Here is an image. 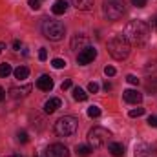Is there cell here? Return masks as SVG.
<instances>
[{"instance_id":"36","label":"cell","mask_w":157,"mask_h":157,"mask_svg":"<svg viewBox=\"0 0 157 157\" xmlns=\"http://www.w3.org/2000/svg\"><path fill=\"white\" fill-rule=\"evenodd\" d=\"M112 88H113V86H112V84H110V82H104V90H106V91H110V90H112Z\"/></svg>"},{"instance_id":"22","label":"cell","mask_w":157,"mask_h":157,"mask_svg":"<svg viewBox=\"0 0 157 157\" xmlns=\"http://www.w3.org/2000/svg\"><path fill=\"white\" fill-rule=\"evenodd\" d=\"M51 66H53L55 70H62V68H66V60H64V59H53V60H51Z\"/></svg>"},{"instance_id":"34","label":"cell","mask_w":157,"mask_h":157,"mask_svg":"<svg viewBox=\"0 0 157 157\" xmlns=\"http://www.w3.org/2000/svg\"><path fill=\"white\" fill-rule=\"evenodd\" d=\"M20 46H22V44H20V42H18V40H15V42H13V48H15V49H17V51H18V49H20Z\"/></svg>"},{"instance_id":"20","label":"cell","mask_w":157,"mask_h":157,"mask_svg":"<svg viewBox=\"0 0 157 157\" xmlns=\"http://www.w3.org/2000/svg\"><path fill=\"white\" fill-rule=\"evenodd\" d=\"M73 99H75L77 102H84V101L88 99V93H86L84 90H80V88H75V90H73Z\"/></svg>"},{"instance_id":"17","label":"cell","mask_w":157,"mask_h":157,"mask_svg":"<svg viewBox=\"0 0 157 157\" xmlns=\"http://www.w3.org/2000/svg\"><path fill=\"white\" fill-rule=\"evenodd\" d=\"M108 152H112V155L122 157L124 155V146L121 143H108Z\"/></svg>"},{"instance_id":"13","label":"cell","mask_w":157,"mask_h":157,"mask_svg":"<svg viewBox=\"0 0 157 157\" xmlns=\"http://www.w3.org/2000/svg\"><path fill=\"white\" fill-rule=\"evenodd\" d=\"M71 4L78 11H91L93 9V0H71Z\"/></svg>"},{"instance_id":"6","label":"cell","mask_w":157,"mask_h":157,"mask_svg":"<svg viewBox=\"0 0 157 157\" xmlns=\"http://www.w3.org/2000/svg\"><path fill=\"white\" fill-rule=\"evenodd\" d=\"M108 139H110V132L102 126H95L93 130H90L88 133V141L93 148H101L104 144H108Z\"/></svg>"},{"instance_id":"9","label":"cell","mask_w":157,"mask_h":157,"mask_svg":"<svg viewBox=\"0 0 157 157\" xmlns=\"http://www.w3.org/2000/svg\"><path fill=\"white\" fill-rule=\"evenodd\" d=\"M122 95H124V101L130 102V104H139V102L143 101V95H141L137 90H126Z\"/></svg>"},{"instance_id":"5","label":"cell","mask_w":157,"mask_h":157,"mask_svg":"<svg viewBox=\"0 0 157 157\" xmlns=\"http://www.w3.org/2000/svg\"><path fill=\"white\" fill-rule=\"evenodd\" d=\"M102 13L108 20H119L124 13V4L121 0H106L104 6H102Z\"/></svg>"},{"instance_id":"27","label":"cell","mask_w":157,"mask_h":157,"mask_svg":"<svg viewBox=\"0 0 157 157\" xmlns=\"http://www.w3.org/2000/svg\"><path fill=\"white\" fill-rule=\"evenodd\" d=\"M28 4H29V7L31 9H40V0H28Z\"/></svg>"},{"instance_id":"7","label":"cell","mask_w":157,"mask_h":157,"mask_svg":"<svg viewBox=\"0 0 157 157\" xmlns=\"http://www.w3.org/2000/svg\"><path fill=\"white\" fill-rule=\"evenodd\" d=\"M44 157H70V150L60 144V143H55V144H49L44 152Z\"/></svg>"},{"instance_id":"10","label":"cell","mask_w":157,"mask_h":157,"mask_svg":"<svg viewBox=\"0 0 157 157\" xmlns=\"http://www.w3.org/2000/svg\"><path fill=\"white\" fill-rule=\"evenodd\" d=\"M37 88L42 90V91H49L53 88V78L49 77V75H40L37 78Z\"/></svg>"},{"instance_id":"29","label":"cell","mask_w":157,"mask_h":157,"mask_svg":"<svg viewBox=\"0 0 157 157\" xmlns=\"http://www.w3.org/2000/svg\"><path fill=\"white\" fill-rule=\"evenodd\" d=\"M39 59L40 60H46V59H48V49H46V48H40L39 49Z\"/></svg>"},{"instance_id":"15","label":"cell","mask_w":157,"mask_h":157,"mask_svg":"<svg viewBox=\"0 0 157 157\" xmlns=\"http://www.w3.org/2000/svg\"><path fill=\"white\" fill-rule=\"evenodd\" d=\"M60 99H49V101H46V104H44V112L46 113H53V112H57L59 108H60Z\"/></svg>"},{"instance_id":"4","label":"cell","mask_w":157,"mask_h":157,"mask_svg":"<svg viewBox=\"0 0 157 157\" xmlns=\"http://www.w3.org/2000/svg\"><path fill=\"white\" fill-rule=\"evenodd\" d=\"M78 128V121L71 115H64L55 122V133L59 137H70V135H75Z\"/></svg>"},{"instance_id":"26","label":"cell","mask_w":157,"mask_h":157,"mask_svg":"<svg viewBox=\"0 0 157 157\" xmlns=\"http://www.w3.org/2000/svg\"><path fill=\"white\" fill-rule=\"evenodd\" d=\"M88 91H90V93H97V91H99V84H97V82H90V84H88Z\"/></svg>"},{"instance_id":"19","label":"cell","mask_w":157,"mask_h":157,"mask_svg":"<svg viewBox=\"0 0 157 157\" xmlns=\"http://www.w3.org/2000/svg\"><path fill=\"white\" fill-rule=\"evenodd\" d=\"M75 152H77V155H80V157H88L93 152V148H91V146H86V144H77Z\"/></svg>"},{"instance_id":"35","label":"cell","mask_w":157,"mask_h":157,"mask_svg":"<svg viewBox=\"0 0 157 157\" xmlns=\"http://www.w3.org/2000/svg\"><path fill=\"white\" fill-rule=\"evenodd\" d=\"M6 99V91H4V88L0 86V101H4Z\"/></svg>"},{"instance_id":"30","label":"cell","mask_w":157,"mask_h":157,"mask_svg":"<svg viewBox=\"0 0 157 157\" xmlns=\"http://www.w3.org/2000/svg\"><path fill=\"white\" fill-rule=\"evenodd\" d=\"M126 80H128L130 84H133V86H137V84H139V78L135 77V75H128V77H126Z\"/></svg>"},{"instance_id":"39","label":"cell","mask_w":157,"mask_h":157,"mask_svg":"<svg viewBox=\"0 0 157 157\" xmlns=\"http://www.w3.org/2000/svg\"><path fill=\"white\" fill-rule=\"evenodd\" d=\"M6 157H20V155H6Z\"/></svg>"},{"instance_id":"33","label":"cell","mask_w":157,"mask_h":157,"mask_svg":"<svg viewBox=\"0 0 157 157\" xmlns=\"http://www.w3.org/2000/svg\"><path fill=\"white\" fill-rule=\"evenodd\" d=\"M60 88H62V91H64V90H70V88H71V80H70V78L64 80V82L60 84Z\"/></svg>"},{"instance_id":"1","label":"cell","mask_w":157,"mask_h":157,"mask_svg":"<svg viewBox=\"0 0 157 157\" xmlns=\"http://www.w3.org/2000/svg\"><path fill=\"white\" fill-rule=\"evenodd\" d=\"M124 39L130 44H144L150 37V26L144 20H132L130 24H126L124 28Z\"/></svg>"},{"instance_id":"18","label":"cell","mask_w":157,"mask_h":157,"mask_svg":"<svg viewBox=\"0 0 157 157\" xmlns=\"http://www.w3.org/2000/svg\"><path fill=\"white\" fill-rule=\"evenodd\" d=\"M15 78H18V80H24V78H28V75H29V70L26 68V66H18L15 71Z\"/></svg>"},{"instance_id":"38","label":"cell","mask_w":157,"mask_h":157,"mask_svg":"<svg viewBox=\"0 0 157 157\" xmlns=\"http://www.w3.org/2000/svg\"><path fill=\"white\" fill-rule=\"evenodd\" d=\"M4 48H6V44H4V42H0V53L4 51Z\"/></svg>"},{"instance_id":"32","label":"cell","mask_w":157,"mask_h":157,"mask_svg":"<svg viewBox=\"0 0 157 157\" xmlns=\"http://www.w3.org/2000/svg\"><path fill=\"white\" fill-rule=\"evenodd\" d=\"M148 126L155 128V126H157V117H154V115H150V117H148Z\"/></svg>"},{"instance_id":"37","label":"cell","mask_w":157,"mask_h":157,"mask_svg":"<svg viewBox=\"0 0 157 157\" xmlns=\"http://www.w3.org/2000/svg\"><path fill=\"white\" fill-rule=\"evenodd\" d=\"M152 26H154V29H155V31H157V17H155V18H154V20H152Z\"/></svg>"},{"instance_id":"28","label":"cell","mask_w":157,"mask_h":157,"mask_svg":"<svg viewBox=\"0 0 157 157\" xmlns=\"http://www.w3.org/2000/svg\"><path fill=\"white\" fill-rule=\"evenodd\" d=\"M104 73H106V77H113L115 75V68L113 66H106L104 68Z\"/></svg>"},{"instance_id":"11","label":"cell","mask_w":157,"mask_h":157,"mask_svg":"<svg viewBox=\"0 0 157 157\" xmlns=\"http://www.w3.org/2000/svg\"><path fill=\"white\" fill-rule=\"evenodd\" d=\"M135 157H157V155L148 144H137L135 146Z\"/></svg>"},{"instance_id":"14","label":"cell","mask_w":157,"mask_h":157,"mask_svg":"<svg viewBox=\"0 0 157 157\" xmlns=\"http://www.w3.org/2000/svg\"><path fill=\"white\" fill-rule=\"evenodd\" d=\"M29 91H31V86L28 84V86H24V88H11V90H9V95H11L13 99H18V97H26Z\"/></svg>"},{"instance_id":"23","label":"cell","mask_w":157,"mask_h":157,"mask_svg":"<svg viewBox=\"0 0 157 157\" xmlns=\"http://www.w3.org/2000/svg\"><path fill=\"white\" fill-rule=\"evenodd\" d=\"M88 115H90V117H99V115H101V108H99V106H90V108H88Z\"/></svg>"},{"instance_id":"31","label":"cell","mask_w":157,"mask_h":157,"mask_svg":"<svg viewBox=\"0 0 157 157\" xmlns=\"http://www.w3.org/2000/svg\"><path fill=\"white\" fill-rule=\"evenodd\" d=\"M146 2H148V0H132V4H133L135 7H144Z\"/></svg>"},{"instance_id":"16","label":"cell","mask_w":157,"mask_h":157,"mask_svg":"<svg viewBox=\"0 0 157 157\" xmlns=\"http://www.w3.org/2000/svg\"><path fill=\"white\" fill-rule=\"evenodd\" d=\"M51 11H53L55 15H64V13L68 11V2H66V0H57V2L51 6Z\"/></svg>"},{"instance_id":"24","label":"cell","mask_w":157,"mask_h":157,"mask_svg":"<svg viewBox=\"0 0 157 157\" xmlns=\"http://www.w3.org/2000/svg\"><path fill=\"white\" fill-rule=\"evenodd\" d=\"M17 139H18V143H28V141H29V137H28V133H26L24 130H20V132L17 133Z\"/></svg>"},{"instance_id":"3","label":"cell","mask_w":157,"mask_h":157,"mask_svg":"<svg viewBox=\"0 0 157 157\" xmlns=\"http://www.w3.org/2000/svg\"><path fill=\"white\" fill-rule=\"evenodd\" d=\"M42 33H44V37L49 40H53V42H59V40L64 39V33H66V28H64V24L62 22H59V20H44L42 22Z\"/></svg>"},{"instance_id":"8","label":"cell","mask_w":157,"mask_h":157,"mask_svg":"<svg viewBox=\"0 0 157 157\" xmlns=\"http://www.w3.org/2000/svg\"><path fill=\"white\" fill-rule=\"evenodd\" d=\"M95 57H97V49L91 48V46H88V48H84V49L77 55V62L78 64H82V66H86V64L93 62Z\"/></svg>"},{"instance_id":"21","label":"cell","mask_w":157,"mask_h":157,"mask_svg":"<svg viewBox=\"0 0 157 157\" xmlns=\"http://www.w3.org/2000/svg\"><path fill=\"white\" fill-rule=\"evenodd\" d=\"M11 71H13L11 70V64H7V62H2L0 64V77H7Z\"/></svg>"},{"instance_id":"12","label":"cell","mask_w":157,"mask_h":157,"mask_svg":"<svg viewBox=\"0 0 157 157\" xmlns=\"http://www.w3.org/2000/svg\"><path fill=\"white\" fill-rule=\"evenodd\" d=\"M88 48V37L86 35H75L73 40H71V49H84Z\"/></svg>"},{"instance_id":"25","label":"cell","mask_w":157,"mask_h":157,"mask_svg":"<svg viewBox=\"0 0 157 157\" xmlns=\"http://www.w3.org/2000/svg\"><path fill=\"white\" fill-rule=\"evenodd\" d=\"M143 113H144V108H135V110H130L128 115H130V117H141Z\"/></svg>"},{"instance_id":"2","label":"cell","mask_w":157,"mask_h":157,"mask_svg":"<svg viewBox=\"0 0 157 157\" xmlns=\"http://www.w3.org/2000/svg\"><path fill=\"white\" fill-rule=\"evenodd\" d=\"M108 51H110V55L115 60H124L130 55V42L124 39L122 33L121 35H115L113 39L108 42Z\"/></svg>"}]
</instances>
